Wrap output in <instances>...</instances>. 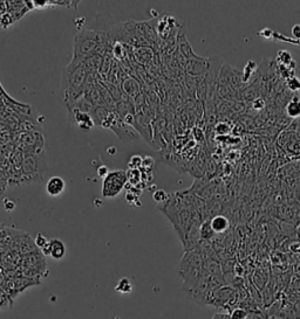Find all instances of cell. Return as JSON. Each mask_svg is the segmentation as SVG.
<instances>
[{
  "label": "cell",
  "instance_id": "4dcf8cb0",
  "mask_svg": "<svg viewBox=\"0 0 300 319\" xmlns=\"http://www.w3.org/2000/svg\"><path fill=\"white\" fill-rule=\"evenodd\" d=\"M246 316H248V314H246V312L244 310H242V309H236V310L232 312V315H231L230 318L231 319H245Z\"/></svg>",
  "mask_w": 300,
  "mask_h": 319
},
{
  "label": "cell",
  "instance_id": "5b68a950",
  "mask_svg": "<svg viewBox=\"0 0 300 319\" xmlns=\"http://www.w3.org/2000/svg\"><path fill=\"white\" fill-rule=\"evenodd\" d=\"M278 145L286 155L300 157V124L295 122L289 129L281 132L278 138Z\"/></svg>",
  "mask_w": 300,
  "mask_h": 319
},
{
  "label": "cell",
  "instance_id": "6da1fadb",
  "mask_svg": "<svg viewBox=\"0 0 300 319\" xmlns=\"http://www.w3.org/2000/svg\"><path fill=\"white\" fill-rule=\"evenodd\" d=\"M88 70L82 59L72 58L70 64L62 69L60 81V94L65 106L72 104L84 94L87 86Z\"/></svg>",
  "mask_w": 300,
  "mask_h": 319
},
{
  "label": "cell",
  "instance_id": "5bb4252c",
  "mask_svg": "<svg viewBox=\"0 0 300 319\" xmlns=\"http://www.w3.org/2000/svg\"><path fill=\"white\" fill-rule=\"evenodd\" d=\"M112 111L114 110L107 108V106H95V108L93 109L92 114H90L94 124L98 125V127H102V125L106 123V121L108 120V117L111 116Z\"/></svg>",
  "mask_w": 300,
  "mask_h": 319
},
{
  "label": "cell",
  "instance_id": "d6a6232c",
  "mask_svg": "<svg viewBox=\"0 0 300 319\" xmlns=\"http://www.w3.org/2000/svg\"><path fill=\"white\" fill-rule=\"evenodd\" d=\"M291 33H292V35L295 39L300 40V25L299 24L295 25V26L292 27V30H291Z\"/></svg>",
  "mask_w": 300,
  "mask_h": 319
},
{
  "label": "cell",
  "instance_id": "7c38bea8",
  "mask_svg": "<svg viewBox=\"0 0 300 319\" xmlns=\"http://www.w3.org/2000/svg\"><path fill=\"white\" fill-rule=\"evenodd\" d=\"M134 56L137 64L149 67L155 61V49L152 47H136L134 48Z\"/></svg>",
  "mask_w": 300,
  "mask_h": 319
},
{
  "label": "cell",
  "instance_id": "f546056e",
  "mask_svg": "<svg viewBox=\"0 0 300 319\" xmlns=\"http://www.w3.org/2000/svg\"><path fill=\"white\" fill-rule=\"evenodd\" d=\"M278 60L281 62V64L289 65L292 62V56L287 52H279L278 53Z\"/></svg>",
  "mask_w": 300,
  "mask_h": 319
},
{
  "label": "cell",
  "instance_id": "83f0119b",
  "mask_svg": "<svg viewBox=\"0 0 300 319\" xmlns=\"http://www.w3.org/2000/svg\"><path fill=\"white\" fill-rule=\"evenodd\" d=\"M155 166V159L150 156H146L143 157V161H142V170L146 171H152V168Z\"/></svg>",
  "mask_w": 300,
  "mask_h": 319
},
{
  "label": "cell",
  "instance_id": "ac0fdd59",
  "mask_svg": "<svg viewBox=\"0 0 300 319\" xmlns=\"http://www.w3.org/2000/svg\"><path fill=\"white\" fill-rule=\"evenodd\" d=\"M286 115L293 120L300 117V98L297 95L293 96L291 101L287 103Z\"/></svg>",
  "mask_w": 300,
  "mask_h": 319
},
{
  "label": "cell",
  "instance_id": "4fadbf2b",
  "mask_svg": "<svg viewBox=\"0 0 300 319\" xmlns=\"http://www.w3.org/2000/svg\"><path fill=\"white\" fill-rule=\"evenodd\" d=\"M66 183L61 177H52L46 184V192L51 196H59L65 192Z\"/></svg>",
  "mask_w": 300,
  "mask_h": 319
},
{
  "label": "cell",
  "instance_id": "30bf717a",
  "mask_svg": "<svg viewBox=\"0 0 300 319\" xmlns=\"http://www.w3.org/2000/svg\"><path fill=\"white\" fill-rule=\"evenodd\" d=\"M209 69V60L204 58L188 60L186 64V71L190 77H198L204 75Z\"/></svg>",
  "mask_w": 300,
  "mask_h": 319
},
{
  "label": "cell",
  "instance_id": "d6986e66",
  "mask_svg": "<svg viewBox=\"0 0 300 319\" xmlns=\"http://www.w3.org/2000/svg\"><path fill=\"white\" fill-rule=\"evenodd\" d=\"M127 178H128V185L131 187H136V189L139 190H142V187H141V185H142V171L130 170V168H128Z\"/></svg>",
  "mask_w": 300,
  "mask_h": 319
},
{
  "label": "cell",
  "instance_id": "603a6c76",
  "mask_svg": "<svg viewBox=\"0 0 300 319\" xmlns=\"http://www.w3.org/2000/svg\"><path fill=\"white\" fill-rule=\"evenodd\" d=\"M142 161L143 158L141 157L140 155L131 156L129 162H128V167H129L130 170H141V168H142Z\"/></svg>",
  "mask_w": 300,
  "mask_h": 319
},
{
  "label": "cell",
  "instance_id": "2e32d148",
  "mask_svg": "<svg viewBox=\"0 0 300 319\" xmlns=\"http://www.w3.org/2000/svg\"><path fill=\"white\" fill-rule=\"evenodd\" d=\"M66 255V246L61 240L53 239L49 241V256L54 259H61Z\"/></svg>",
  "mask_w": 300,
  "mask_h": 319
},
{
  "label": "cell",
  "instance_id": "44dd1931",
  "mask_svg": "<svg viewBox=\"0 0 300 319\" xmlns=\"http://www.w3.org/2000/svg\"><path fill=\"white\" fill-rule=\"evenodd\" d=\"M215 235L214 230H212L210 220H204L201 226V240L209 241L212 236Z\"/></svg>",
  "mask_w": 300,
  "mask_h": 319
},
{
  "label": "cell",
  "instance_id": "cb8c5ba5",
  "mask_svg": "<svg viewBox=\"0 0 300 319\" xmlns=\"http://www.w3.org/2000/svg\"><path fill=\"white\" fill-rule=\"evenodd\" d=\"M169 196L170 195H169L164 190H156L155 192L152 193V199H154L156 202H158V204H161V202H163V204L167 202Z\"/></svg>",
  "mask_w": 300,
  "mask_h": 319
},
{
  "label": "cell",
  "instance_id": "d4e9b609",
  "mask_svg": "<svg viewBox=\"0 0 300 319\" xmlns=\"http://www.w3.org/2000/svg\"><path fill=\"white\" fill-rule=\"evenodd\" d=\"M13 23H15L14 19L11 14L8 13V12H7V13L0 15V26H1L2 28H5V30H6V28H8L9 26H11V25Z\"/></svg>",
  "mask_w": 300,
  "mask_h": 319
},
{
  "label": "cell",
  "instance_id": "9c48e42d",
  "mask_svg": "<svg viewBox=\"0 0 300 319\" xmlns=\"http://www.w3.org/2000/svg\"><path fill=\"white\" fill-rule=\"evenodd\" d=\"M66 109H67L68 121H70V123L76 124L81 130L89 131L95 127V124H94V122L92 120V116L89 114L77 110V109L75 108H71V106Z\"/></svg>",
  "mask_w": 300,
  "mask_h": 319
},
{
  "label": "cell",
  "instance_id": "f1b7e54d",
  "mask_svg": "<svg viewBox=\"0 0 300 319\" xmlns=\"http://www.w3.org/2000/svg\"><path fill=\"white\" fill-rule=\"evenodd\" d=\"M139 198H140V196H137L135 193L130 192V191H128L127 194H126V200H127L128 204L137 206V207H140V206H141V202L139 201Z\"/></svg>",
  "mask_w": 300,
  "mask_h": 319
},
{
  "label": "cell",
  "instance_id": "ba28073f",
  "mask_svg": "<svg viewBox=\"0 0 300 319\" xmlns=\"http://www.w3.org/2000/svg\"><path fill=\"white\" fill-rule=\"evenodd\" d=\"M133 128L136 132L147 140L151 146H156L154 143V120L143 111L135 112V121Z\"/></svg>",
  "mask_w": 300,
  "mask_h": 319
},
{
  "label": "cell",
  "instance_id": "e0dca14e",
  "mask_svg": "<svg viewBox=\"0 0 300 319\" xmlns=\"http://www.w3.org/2000/svg\"><path fill=\"white\" fill-rule=\"evenodd\" d=\"M210 224L215 234L224 233L230 227V222L223 215H215L210 220Z\"/></svg>",
  "mask_w": 300,
  "mask_h": 319
},
{
  "label": "cell",
  "instance_id": "7a4b0ae2",
  "mask_svg": "<svg viewBox=\"0 0 300 319\" xmlns=\"http://www.w3.org/2000/svg\"><path fill=\"white\" fill-rule=\"evenodd\" d=\"M47 172H48V162H47L46 151L25 156L23 167H21L23 183H41L45 179Z\"/></svg>",
  "mask_w": 300,
  "mask_h": 319
},
{
  "label": "cell",
  "instance_id": "277c9868",
  "mask_svg": "<svg viewBox=\"0 0 300 319\" xmlns=\"http://www.w3.org/2000/svg\"><path fill=\"white\" fill-rule=\"evenodd\" d=\"M15 148L21 150L24 156L45 151V138L40 131L21 132L15 139Z\"/></svg>",
  "mask_w": 300,
  "mask_h": 319
},
{
  "label": "cell",
  "instance_id": "52a82bcc",
  "mask_svg": "<svg viewBox=\"0 0 300 319\" xmlns=\"http://www.w3.org/2000/svg\"><path fill=\"white\" fill-rule=\"evenodd\" d=\"M102 128L112 130L124 143L133 142V140L139 138V133L136 132V130L131 125L124 123L115 110L112 112L106 123L102 125Z\"/></svg>",
  "mask_w": 300,
  "mask_h": 319
},
{
  "label": "cell",
  "instance_id": "9a60e30c",
  "mask_svg": "<svg viewBox=\"0 0 300 319\" xmlns=\"http://www.w3.org/2000/svg\"><path fill=\"white\" fill-rule=\"evenodd\" d=\"M82 60H83L84 67H86V69L88 70V73H90V74H99L100 73V69H101V65H102L103 56L94 54V55L88 56V58L82 59Z\"/></svg>",
  "mask_w": 300,
  "mask_h": 319
},
{
  "label": "cell",
  "instance_id": "1f68e13d",
  "mask_svg": "<svg viewBox=\"0 0 300 319\" xmlns=\"http://www.w3.org/2000/svg\"><path fill=\"white\" fill-rule=\"evenodd\" d=\"M96 172H98V176L99 177L106 178V177L108 176L109 170H108V167L106 166V165H101V166L98 167V170H96Z\"/></svg>",
  "mask_w": 300,
  "mask_h": 319
},
{
  "label": "cell",
  "instance_id": "8992f818",
  "mask_svg": "<svg viewBox=\"0 0 300 319\" xmlns=\"http://www.w3.org/2000/svg\"><path fill=\"white\" fill-rule=\"evenodd\" d=\"M127 184V171L117 170L109 172L108 176L103 178L102 181V196L106 199L115 198L120 194Z\"/></svg>",
  "mask_w": 300,
  "mask_h": 319
},
{
  "label": "cell",
  "instance_id": "ffe728a7",
  "mask_svg": "<svg viewBox=\"0 0 300 319\" xmlns=\"http://www.w3.org/2000/svg\"><path fill=\"white\" fill-rule=\"evenodd\" d=\"M112 54L115 61L122 62L127 58V45L122 42H114L112 48Z\"/></svg>",
  "mask_w": 300,
  "mask_h": 319
},
{
  "label": "cell",
  "instance_id": "4316f807",
  "mask_svg": "<svg viewBox=\"0 0 300 319\" xmlns=\"http://www.w3.org/2000/svg\"><path fill=\"white\" fill-rule=\"evenodd\" d=\"M287 87L292 90V92H297V90L300 89V80L296 76H291L286 80Z\"/></svg>",
  "mask_w": 300,
  "mask_h": 319
},
{
  "label": "cell",
  "instance_id": "484cf974",
  "mask_svg": "<svg viewBox=\"0 0 300 319\" xmlns=\"http://www.w3.org/2000/svg\"><path fill=\"white\" fill-rule=\"evenodd\" d=\"M48 242L49 240H47V237L41 233H38L36 239H34V246H36L37 248H39L40 250H41Z\"/></svg>",
  "mask_w": 300,
  "mask_h": 319
},
{
  "label": "cell",
  "instance_id": "3957f363",
  "mask_svg": "<svg viewBox=\"0 0 300 319\" xmlns=\"http://www.w3.org/2000/svg\"><path fill=\"white\" fill-rule=\"evenodd\" d=\"M105 33L93 30H79L75 34L73 45L74 59H84L96 54Z\"/></svg>",
  "mask_w": 300,
  "mask_h": 319
},
{
  "label": "cell",
  "instance_id": "836d02e7",
  "mask_svg": "<svg viewBox=\"0 0 300 319\" xmlns=\"http://www.w3.org/2000/svg\"><path fill=\"white\" fill-rule=\"evenodd\" d=\"M4 207L7 212H12L15 208V202L12 201V200H9V199L5 200V201H4Z\"/></svg>",
  "mask_w": 300,
  "mask_h": 319
},
{
  "label": "cell",
  "instance_id": "7402d4cb",
  "mask_svg": "<svg viewBox=\"0 0 300 319\" xmlns=\"http://www.w3.org/2000/svg\"><path fill=\"white\" fill-rule=\"evenodd\" d=\"M115 289H116V291L121 293H130L131 289H133V286H131V283L129 282L128 278H122Z\"/></svg>",
  "mask_w": 300,
  "mask_h": 319
},
{
  "label": "cell",
  "instance_id": "8fae6325",
  "mask_svg": "<svg viewBox=\"0 0 300 319\" xmlns=\"http://www.w3.org/2000/svg\"><path fill=\"white\" fill-rule=\"evenodd\" d=\"M121 89L124 95H127L128 97L130 98L136 97V96H139L140 94L143 93L142 83H141V81L137 79L136 76H133V75H129V76L122 82Z\"/></svg>",
  "mask_w": 300,
  "mask_h": 319
}]
</instances>
